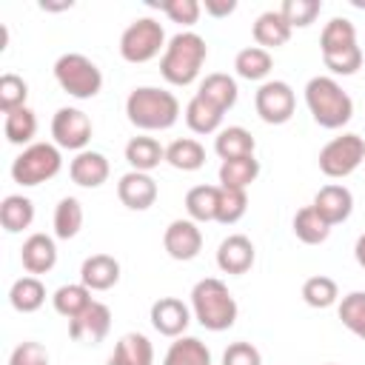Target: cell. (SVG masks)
<instances>
[{
	"label": "cell",
	"instance_id": "60d3db41",
	"mask_svg": "<svg viewBox=\"0 0 365 365\" xmlns=\"http://www.w3.org/2000/svg\"><path fill=\"white\" fill-rule=\"evenodd\" d=\"M26 97H29V86H26L23 77H17V74H3L0 77V111L3 114H11V111L23 108Z\"/></svg>",
	"mask_w": 365,
	"mask_h": 365
},
{
	"label": "cell",
	"instance_id": "d4e9b609",
	"mask_svg": "<svg viewBox=\"0 0 365 365\" xmlns=\"http://www.w3.org/2000/svg\"><path fill=\"white\" fill-rule=\"evenodd\" d=\"M200 97H205L211 106H217L222 114L237 103V83H234V77H228V74H222V71H214V74H208L205 80H202V86H200V91H197Z\"/></svg>",
	"mask_w": 365,
	"mask_h": 365
},
{
	"label": "cell",
	"instance_id": "74e56055",
	"mask_svg": "<svg viewBox=\"0 0 365 365\" xmlns=\"http://www.w3.org/2000/svg\"><path fill=\"white\" fill-rule=\"evenodd\" d=\"M336 297H339V291H336V282L331 277L317 274V277H308L302 282V299L311 308H331L336 302Z\"/></svg>",
	"mask_w": 365,
	"mask_h": 365
},
{
	"label": "cell",
	"instance_id": "4316f807",
	"mask_svg": "<svg viewBox=\"0 0 365 365\" xmlns=\"http://www.w3.org/2000/svg\"><path fill=\"white\" fill-rule=\"evenodd\" d=\"M294 234H297V240L305 242V245H319V242L328 240L331 225L317 214L314 205H305V208H299V211L294 214Z\"/></svg>",
	"mask_w": 365,
	"mask_h": 365
},
{
	"label": "cell",
	"instance_id": "6da1fadb",
	"mask_svg": "<svg viewBox=\"0 0 365 365\" xmlns=\"http://www.w3.org/2000/svg\"><path fill=\"white\" fill-rule=\"evenodd\" d=\"M125 114L128 123L143 128V131H165L177 123L180 117V103L171 91L154 88V86H143L134 88L125 100Z\"/></svg>",
	"mask_w": 365,
	"mask_h": 365
},
{
	"label": "cell",
	"instance_id": "ac0fdd59",
	"mask_svg": "<svg viewBox=\"0 0 365 365\" xmlns=\"http://www.w3.org/2000/svg\"><path fill=\"white\" fill-rule=\"evenodd\" d=\"M20 262L29 274H48L57 262V245L46 234H31L20 248Z\"/></svg>",
	"mask_w": 365,
	"mask_h": 365
},
{
	"label": "cell",
	"instance_id": "5bb4252c",
	"mask_svg": "<svg viewBox=\"0 0 365 365\" xmlns=\"http://www.w3.org/2000/svg\"><path fill=\"white\" fill-rule=\"evenodd\" d=\"M117 197L131 211H145L157 200V182L143 171H128L117 182Z\"/></svg>",
	"mask_w": 365,
	"mask_h": 365
},
{
	"label": "cell",
	"instance_id": "cb8c5ba5",
	"mask_svg": "<svg viewBox=\"0 0 365 365\" xmlns=\"http://www.w3.org/2000/svg\"><path fill=\"white\" fill-rule=\"evenodd\" d=\"M220 160H237V157H254V148H257V140L251 137V131H245L242 125H231L225 131H220L217 143H214Z\"/></svg>",
	"mask_w": 365,
	"mask_h": 365
},
{
	"label": "cell",
	"instance_id": "8992f818",
	"mask_svg": "<svg viewBox=\"0 0 365 365\" xmlns=\"http://www.w3.org/2000/svg\"><path fill=\"white\" fill-rule=\"evenodd\" d=\"M63 160L60 151L51 143H34L23 148V154L11 163V180L17 185H40L51 177H57Z\"/></svg>",
	"mask_w": 365,
	"mask_h": 365
},
{
	"label": "cell",
	"instance_id": "e575fe53",
	"mask_svg": "<svg viewBox=\"0 0 365 365\" xmlns=\"http://www.w3.org/2000/svg\"><path fill=\"white\" fill-rule=\"evenodd\" d=\"M234 68H237V74L245 77V80H262V77L271 74L274 60H271V54H268L265 48H259V46H248V48H242V51L237 54Z\"/></svg>",
	"mask_w": 365,
	"mask_h": 365
},
{
	"label": "cell",
	"instance_id": "f907efd6",
	"mask_svg": "<svg viewBox=\"0 0 365 365\" xmlns=\"http://www.w3.org/2000/svg\"><path fill=\"white\" fill-rule=\"evenodd\" d=\"M106 365H120V362H117V359H114V356H111V359H108V362H106Z\"/></svg>",
	"mask_w": 365,
	"mask_h": 365
},
{
	"label": "cell",
	"instance_id": "e0dca14e",
	"mask_svg": "<svg viewBox=\"0 0 365 365\" xmlns=\"http://www.w3.org/2000/svg\"><path fill=\"white\" fill-rule=\"evenodd\" d=\"M188 322H191L188 308L180 299H174V297H160L151 305V325L163 336H180L188 328Z\"/></svg>",
	"mask_w": 365,
	"mask_h": 365
},
{
	"label": "cell",
	"instance_id": "9c48e42d",
	"mask_svg": "<svg viewBox=\"0 0 365 365\" xmlns=\"http://www.w3.org/2000/svg\"><path fill=\"white\" fill-rule=\"evenodd\" d=\"M254 106H257V114L262 123L268 125H282L294 117V108H297V100H294V91L288 83L282 80H271V83H262L257 97H254Z\"/></svg>",
	"mask_w": 365,
	"mask_h": 365
},
{
	"label": "cell",
	"instance_id": "d6a6232c",
	"mask_svg": "<svg viewBox=\"0 0 365 365\" xmlns=\"http://www.w3.org/2000/svg\"><path fill=\"white\" fill-rule=\"evenodd\" d=\"M120 365H151L154 362V348L148 342V336L143 334H125L120 336L114 354H111Z\"/></svg>",
	"mask_w": 365,
	"mask_h": 365
},
{
	"label": "cell",
	"instance_id": "836d02e7",
	"mask_svg": "<svg viewBox=\"0 0 365 365\" xmlns=\"http://www.w3.org/2000/svg\"><path fill=\"white\" fill-rule=\"evenodd\" d=\"M163 365H211V354L200 339L182 336V339L171 342Z\"/></svg>",
	"mask_w": 365,
	"mask_h": 365
},
{
	"label": "cell",
	"instance_id": "8fae6325",
	"mask_svg": "<svg viewBox=\"0 0 365 365\" xmlns=\"http://www.w3.org/2000/svg\"><path fill=\"white\" fill-rule=\"evenodd\" d=\"M163 245H165V254L177 262H188L200 254L202 248V234L200 228L194 225V220H174L165 234H163Z\"/></svg>",
	"mask_w": 365,
	"mask_h": 365
},
{
	"label": "cell",
	"instance_id": "4fadbf2b",
	"mask_svg": "<svg viewBox=\"0 0 365 365\" xmlns=\"http://www.w3.org/2000/svg\"><path fill=\"white\" fill-rule=\"evenodd\" d=\"M254 259H257V251H254V242L245 234H231L217 248V265H220L222 274H237V277L248 274Z\"/></svg>",
	"mask_w": 365,
	"mask_h": 365
},
{
	"label": "cell",
	"instance_id": "7c38bea8",
	"mask_svg": "<svg viewBox=\"0 0 365 365\" xmlns=\"http://www.w3.org/2000/svg\"><path fill=\"white\" fill-rule=\"evenodd\" d=\"M108 331H111V311L103 302H91L77 319L68 322V336L74 342L97 345V342H103L108 336Z\"/></svg>",
	"mask_w": 365,
	"mask_h": 365
},
{
	"label": "cell",
	"instance_id": "7dc6e473",
	"mask_svg": "<svg viewBox=\"0 0 365 365\" xmlns=\"http://www.w3.org/2000/svg\"><path fill=\"white\" fill-rule=\"evenodd\" d=\"M205 11L211 17H228L237 11V0H205Z\"/></svg>",
	"mask_w": 365,
	"mask_h": 365
},
{
	"label": "cell",
	"instance_id": "603a6c76",
	"mask_svg": "<svg viewBox=\"0 0 365 365\" xmlns=\"http://www.w3.org/2000/svg\"><path fill=\"white\" fill-rule=\"evenodd\" d=\"M257 177H259V160L257 157H237V160H225L220 165V188L245 191Z\"/></svg>",
	"mask_w": 365,
	"mask_h": 365
},
{
	"label": "cell",
	"instance_id": "5b68a950",
	"mask_svg": "<svg viewBox=\"0 0 365 365\" xmlns=\"http://www.w3.org/2000/svg\"><path fill=\"white\" fill-rule=\"evenodd\" d=\"M54 77L60 88L77 100H91L103 88V74L100 68L86 57V54H63L54 63Z\"/></svg>",
	"mask_w": 365,
	"mask_h": 365
},
{
	"label": "cell",
	"instance_id": "f546056e",
	"mask_svg": "<svg viewBox=\"0 0 365 365\" xmlns=\"http://www.w3.org/2000/svg\"><path fill=\"white\" fill-rule=\"evenodd\" d=\"M217 202H220V188L217 185H194L185 194V211L197 222L217 220Z\"/></svg>",
	"mask_w": 365,
	"mask_h": 365
},
{
	"label": "cell",
	"instance_id": "ab89813d",
	"mask_svg": "<svg viewBox=\"0 0 365 365\" xmlns=\"http://www.w3.org/2000/svg\"><path fill=\"white\" fill-rule=\"evenodd\" d=\"M339 319L342 325L356 334L359 339H365V291H354L348 297H342L339 302Z\"/></svg>",
	"mask_w": 365,
	"mask_h": 365
},
{
	"label": "cell",
	"instance_id": "f1b7e54d",
	"mask_svg": "<svg viewBox=\"0 0 365 365\" xmlns=\"http://www.w3.org/2000/svg\"><path fill=\"white\" fill-rule=\"evenodd\" d=\"M165 163L174 165L177 171H197L205 165V148L185 137V140H174L168 148H165Z\"/></svg>",
	"mask_w": 365,
	"mask_h": 365
},
{
	"label": "cell",
	"instance_id": "52a82bcc",
	"mask_svg": "<svg viewBox=\"0 0 365 365\" xmlns=\"http://www.w3.org/2000/svg\"><path fill=\"white\" fill-rule=\"evenodd\" d=\"M163 43H165L163 26L157 20H151V17H140L123 31L120 54H123L125 63H148V60H154L160 54Z\"/></svg>",
	"mask_w": 365,
	"mask_h": 365
},
{
	"label": "cell",
	"instance_id": "1f68e13d",
	"mask_svg": "<svg viewBox=\"0 0 365 365\" xmlns=\"http://www.w3.org/2000/svg\"><path fill=\"white\" fill-rule=\"evenodd\" d=\"M54 311L60 314V317H66L68 322L71 319H77L94 299H91V291L80 282V285H63V288H57L54 291Z\"/></svg>",
	"mask_w": 365,
	"mask_h": 365
},
{
	"label": "cell",
	"instance_id": "c3c4849f",
	"mask_svg": "<svg viewBox=\"0 0 365 365\" xmlns=\"http://www.w3.org/2000/svg\"><path fill=\"white\" fill-rule=\"evenodd\" d=\"M71 6H74L71 0H63V3H51V0H43V3H40V9H43V11H66V9H71Z\"/></svg>",
	"mask_w": 365,
	"mask_h": 365
},
{
	"label": "cell",
	"instance_id": "9a60e30c",
	"mask_svg": "<svg viewBox=\"0 0 365 365\" xmlns=\"http://www.w3.org/2000/svg\"><path fill=\"white\" fill-rule=\"evenodd\" d=\"M314 208H317V214H319L328 225H339V222H345V220L351 217V211H354V197H351V191H348L345 185H325V188L317 191Z\"/></svg>",
	"mask_w": 365,
	"mask_h": 365
},
{
	"label": "cell",
	"instance_id": "4dcf8cb0",
	"mask_svg": "<svg viewBox=\"0 0 365 365\" xmlns=\"http://www.w3.org/2000/svg\"><path fill=\"white\" fill-rule=\"evenodd\" d=\"M9 299H11V308L20 311V314H31L37 311L43 302H46V288L37 277H20L11 291H9Z\"/></svg>",
	"mask_w": 365,
	"mask_h": 365
},
{
	"label": "cell",
	"instance_id": "b9f144b4",
	"mask_svg": "<svg viewBox=\"0 0 365 365\" xmlns=\"http://www.w3.org/2000/svg\"><path fill=\"white\" fill-rule=\"evenodd\" d=\"M319 9H322L319 0H285L282 9H279V14L285 17V23L291 29H305V26H311L317 20Z\"/></svg>",
	"mask_w": 365,
	"mask_h": 365
},
{
	"label": "cell",
	"instance_id": "2e32d148",
	"mask_svg": "<svg viewBox=\"0 0 365 365\" xmlns=\"http://www.w3.org/2000/svg\"><path fill=\"white\" fill-rule=\"evenodd\" d=\"M80 282L88 291H108L120 282V262L111 254H91L80 268Z\"/></svg>",
	"mask_w": 365,
	"mask_h": 365
},
{
	"label": "cell",
	"instance_id": "7402d4cb",
	"mask_svg": "<svg viewBox=\"0 0 365 365\" xmlns=\"http://www.w3.org/2000/svg\"><path fill=\"white\" fill-rule=\"evenodd\" d=\"M163 160H165V148H163L154 137H134V140H128V145H125V163H128L134 171L148 174V171L157 168Z\"/></svg>",
	"mask_w": 365,
	"mask_h": 365
},
{
	"label": "cell",
	"instance_id": "f35d334b",
	"mask_svg": "<svg viewBox=\"0 0 365 365\" xmlns=\"http://www.w3.org/2000/svg\"><path fill=\"white\" fill-rule=\"evenodd\" d=\"M248 211V194L240 188H220V202H217V222L234 225L242 220Z\"/></svg>",
	"mask_w": 365,
	"mask_h": 365
},
{
	"label": "cell",
	"instance_id": "f6af8a7d",
	"mask_svg": "<svg viewBox=\"0 0 365 365\" xmlns=\"http://www.w3.org/2000/svg\"><path fill=\"white\" fill-rule=\"evenodd\" d=\"M222 365H262V356L251 342H234L225 348Z\"/></svg>",
	"mask_w": 365,
	"mask_h": 365
},
{
	"label": "cell",
	"instance_id": "ffe728a7",
	"mask_svg": "<svg viewBox=\"0 0 365 365\" xmlns=\"http://www.w3.org/2000/svg\"><path fill=\"white\" fill-rule=\"evenodd\" d=\"M71 180L83 188H97L108 180V160L100 151H80L68 168Z\"/></svg>",
	"mask_w": 365,
	"mask_h": 365
},
{
	"label": "cell",
	"instance_id": "7bdbcfd3",
	"mask_svg": "<svg viewBox=\"0 0 365 365\" xmlns=\"http://www.w3.org/2000/svg\"><path fill=\"white\" fill-rule=\"evenodd\" d=\"M148 6L163 9L171 23H182V26H194L197 17H200V3L197 0H151Z\"/></svg>",
	"mask_w": 365,
	"mask_h": 365
},
{
	"label": "cell",
	"instance_id": "d6986e66",
	"mask_svg": "<svg viewBox=\"0 0 365 365\" xmlns=\"http://www.w3.org/2000/svg\"><path fill=\"white\" fill-rule=\"evenodd\" d=\"M356 46V29L351 20L345 17H334L331 23H325L322 34H319V51L322 57H334V54H345L354 51Z\"/></svg>",
	"mask_w": 365,
	"mask_h": 365
},
{
	"label": "cell",
	"instance_id": "ba28073f",
	"mask_svg": "<svg viewBox=\"0 0 365 365\" xmlns=\"http://www.w3.org/2000/svg\"><path fill=\"white\" fill-rule=\"evenodd\" d=\"M365 160V140L359 134H342L334 137L322 151H319V171L325 177H348L359 163Z\"/></svg>",
	"mask_w": 365,
	"mask_h": 365
},
{
	"label": "cell",
	"instance_id": "681fc988",
	"mask_svg": "<svg viewBox=\"0 0 365 365\" xmlns=\"http://www.w3.org/2000/svg\"><path fill=\"white\" fill-rule=\"evenodd\" d=\"M354 257H356V262L365 268V234H359V240H356V245H354Z\"/></svg>",
	"mask_w": 365,
	"mask_h": 365
},
{
	"label": "cell",
	"instance_id": "484cf974",
	"mask_svg": "<svg viewBox=\"0 0 365 365\" xmlns=\"http://www.w3.org/2000/svg\"><path fill=\"white\" fill-rule=\"evenodd\" d=\"M34 220V205L29 197H20V194H9L3 202H0V225L9 231V234H17L23 228H29Z\"/></svg>",
	"mask_w": 365,
	"mask_h": 365
},
{
	"label": "cell",
	"instance_id": "8d00e7d4",
	"mask_svg": "<svg viewBox=\"0 0 365 365\" xmlns=\"http://www.w3.org/2000/svg\"><path fill=\"white\" fill-rule=\"evenodd\" d=\"M3 131H6V140H9L11 145H26V143H31V137L37 134V117H34V111L23 106V108L6 114Z\"/></svg>",
	"mask_w": 365,
	"mask_h": 365
},
{
	"label": "cell",
	"instance_id": "3957f363",
	"mask_svg": "<svg viewBox=\"0 0 365 365\" xmlns=\"http://www.w3.org/2000/svg\"><path fill=\"white\" fill-rule=\"evenodd\" d=\"M205 54H208V48H205V40L200 34L180 31L168 40L165 54L160 60V71L171 86H188L200 74Z\"/></svg>",
	"mask_w": 365,
	"mask_h": 365
},
{
	"label": "cell",
	"instance_id": "7a4b0ae2",
	"mask_svg": "<svg viewBox=\"0 0 365 365\" xmlns=\"http://www.w3.org/2000/svg\"><path fill=\"white\" fill-rule=\"evenodd\" d=\"M194 317L208 331H228L237 322V299L231 297L228 285L222 279L205 277L191 291Z\"/></svg>",
	"mask_w": 365,
	"mask_h": 365
},
{
	"label": "cell",
	"instance_id": "83f0119b",
	"mask_svg": "<svg viewBox=\"0 0 365 365\" xmlns=\"http://www.w3.org/2000/svg\"><path fill=\"white\" fill-rule=\"evenodd\" d=\"M185 123H188V128H191L194 134H211V131L220 128L222 111H220L217 106H211L205 97L194 94V100L185 106Z\"/></svg>",
	"mask_w": 365,
	"mask_h": 365
},
{
	"label": "cell",
	"instance_id": "d590c367",
	"mask_svg": "<svg viewBox=\"0 0 365 365\" xmlns=\"http://www.w3.org/2000/svg\"><path fill=\"white\" fill-rule=\"evenodd\" d=\"M80 228H83V205H80V200H74V197L60 200L57 208H54V234L60 240H71V237H77Z\"/></svg>",
	"mask_w": 365,
	"mask_h": 365
},
{
	"label": "cell",
	"instance_id": "30bf717a",
	"mask_svg": "<svg viewBox=\"0 0 365 365\" xmlns=\"http://www.w3.org/2000/svg\"><path fill=\"white\" fill-rule=\"evenodd\" d=\"M51 137L60 148L80 151L91 140V120L80 108H60L51 120Z\"/></svg>",
	"mask_w": 365,
	"mask_h": 365
},
{
	"label": "cell",
	"instance_id": "277c9868",
	"mask_svg": "<svg viewBox=\"0 0 365 365\" xmlns=\"http://www.w3.org/2000/svg\"><path fill=\"white\" fill-rule=\"evenodd\" d=\"M305 103H308V111H311L314 123L322 125V128H342L354 114V103H351L348 91H342V86L331 77L308 80Z\"/></svg>",
	"mask_w": 365,
	"mask_h": 365
},
{
	"label": "cell",
	"instance_id": "ee69618b",
	"mask_svg": "<svg viewBox=\"0 0 365 365\" xmlns=\"http://www.w3.org/2000/svg\"><path fill=\"white\" fill-rule=\"evenodd\" d=\"M9 365H48V351H46L40 342L26 339V342H20V345L11 351Z\"/></svg>",
	"mask_w": 365,
	"mask_h": 365
},
{
	"label": "cell",
	"instance_id": "bcb514c9",
	"mask_svg": "<svg viewBox=\"0 0 365 365\" xmlns=\"http://www.w3.org/2000/svg\"><path fill=\"white\" fill-rule=\"evenodd\" d=\"M325 68H331L334 74H354L359 66H362V51L354 48V51H345V54H334V57H322Z\"/></svg>",
	"mask_w": 365,
	"mask_h": 365
},
{
	"label": "cell",
	"instance_id": "44dd1931",
	"mask_svg": "<svg viewBox=\"0 0 365 365\" xmlns=\"http://www.w3.org/2000/svg\"><path fill=\"white\" fill-rule=\"evenodd\" d=\"M291 37V26L285 23V17L279 11H262L257 20H254V40L259 48H277V46H285Z\"/></svg>",
	"mask_w": 365,
	"mask_h": 365
}]
</instances>
